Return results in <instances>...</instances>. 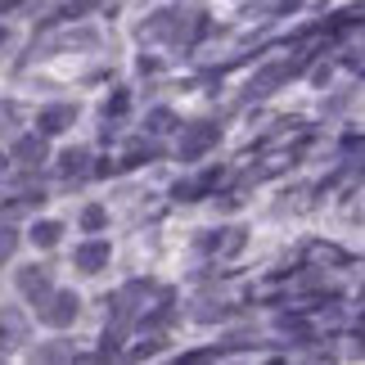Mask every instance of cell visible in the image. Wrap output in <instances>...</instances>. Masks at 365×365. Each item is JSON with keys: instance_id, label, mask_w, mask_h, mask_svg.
Returning <instances> with one entry per match:
<instances>
[{"instance_id": "6da1fadb", "label": "cell", "mask_w": 365, "mask_h": 365, "mask_svg": "<svg viewBox=\"0 0 365 365\" xmlns=\"http://www.w3.org/2000/svg\"><path fill=\"white\" fill-rule=\"evenodd\" d=\"M36 307H41L36 316L46 320L50 329H68V325H77V316H81V298H77L73 289H50Z\"/></svg>"}, {"instance_id": "7a4b0ae2", "label": "cell", "mask_w": 365, "mask_h": 365, "mask_svg": "<svg viewBox=\"0 0 365 365\" xmlns=\"http://www.w3.org/2000/svg\"><path fill=\"white\" fill-rule=\"evenodd\" d=\"M221 145V126L217 122H194L180 131V145H176V158L180 163H199L203 153H212Z\"/></svg>"}, {"instance_id": "3957f363", "label": "cell", "mask_w": 365, "mask_h": 365, "mask_svg": "<svg viewBox=\"0 0 365 365\" xmlns=\"http://www.w3.org/2000/svg\"><path fill=\"white\" fill-rule=\"evenodd\" d=\"M108 257H113V248H108V240H100V235H95V240H86V244H81L77 248V271L81 275H100L104 271V266H108Z\"/></svg>"}, {"instance_id": "277c9868", "label": "cell", "mask_w": 365, "mask_h": 365, "mask_svg": "<svg viewBox=\"0 0 365 365\" xmlns=\"http://www.w3.org/2000/svg\"><path fill=\"white\" fill-rule=\"evenodd\" d=\"M73 122H77V104H46L36 113V131L41 135H63Z\"/></svg>"}, {"instance_id": "5b68a950", "label": "cell", "mask_w": 365, "mask_h": 365, "mask_svg": "<svg viewBox=\"0 0 365 365\" xmlns=\"http://www.w3.org/2000/svg\"><path fill=\"white\" fill-rule=\"evenodd\" d=\"M14 284H19V293L27 302H41L50 293V271L46 266H19V271H14Z\"/></svg>"}, {"instance_id": "8992f818", "label": "cell", "mask_w": 365, "mask_h": 365, "mask_svg": "<svg viewBox=\"0 0 365 365\" xmlns=\"http://www.w3.org/2000/svg\"><path fill=\"white\" fill-rule=\"evenodd\" d=\"M244 235H248V230H240V226H235V230H212V235H203V240H199V248H203V252H221V257H230V252L244 248Z\"/></svg>"}, {"instance_id": "52a82bcc", "label": "cell", "mask_w": 365, "mask_h": 365, "mask_svg": "<svg viewBox=\"0 0 365 365\" xmlns=\"http://www.w3.org/2000/svg\"><path fill=\"white\" fill-rule=\"evenodd\" d=\"M46 140H50V135H41V131L19 135V140H14V163H23V167L46 163Z\"/></svg>"}, {"instance_id": "ba28073f", "label": "cell", "mask_w": 365, "mask_h": 365, "mask_svg": "<svg viewBox=\"0 0 365 365\" xmlns=\"http://www.w3.org/2000/svg\"><path fill=\"white\" fill-rule=\"evenodd\" d=\"M91 149H63L59 153V163H54V167H59V176L63 180H77V176H91Z\"/></svg>"}, {"instance_id": "9c48e42d", "label": "cell", "mask_w": 365, "mask_h": 365, "mask_svg": "<svg viewBox=\"0 0 365 365\" xmlns=\"http://www.w3.org/2000/svg\"><path fill=\"white\" fill-rule=\"evenodd\" d=\"M298 59H289V63H275V68H266V73L257 77V81H252V95H266V91H275V86H284V81L293 77V73H298Z\"/></svg>"}, {"instance_id": "30bf717a", "label": "cell", "mask_w": 365, "mask_h": 365, "mask_svg": "<svg viewBox=\"0 0 365 365\" xmlns=\"http://www.w3.org/2000/svg\"><path fill=\"white\" fill-rule=\"evenodd\" d=\"M27 339V320L14 312V307H0V343H23Z\"/></svg>"}, {"instance_id": "8fae6325", "label": "cell", "mask_w": 365, "mask_h": 365, "mask_svg": "<svg viewBox=\"0 0 365 365\" xmlns=\"http://www.w3.org/2000/svg\"><path fill=\"white\" fill-rule=\"evenodd\" d=\"M27 240H32L36 248H54V244H59L63 240V221H46V217H41V221H32V235H27Z\"/></svg>"}, {"instance_id": "7c38bea8", "label": "cell", "mask_w": 365, "mask_h": 365, "mask_svg": "<svg viewBox=\"0 0 365 365\" xmlns=\"http://www.w3.org/2000/svg\"><path fill=\"white\" fill-rule=\"evenodd\" d=\"M145 131H149V135H167V131H176V113H172V108H153V113L145 118Z\"/></svg>"}, {"instance_id": "4fadbf2b", "label": "cell", "mask_w": 365, "mask_h": 365, "mask_svg": "<svg viewBox=\"0 0 365 365\" xmlns=\"http://www.w3.org/2000/svg\"><path fill=\"white\" fill-rule=\"evenodd\" d=\"M77 221H81V230H91V235H100L108 217H104V207H100V203H91V207H81V217H77Z\"/></svg>"}, {"instance_id": "5bb4252c", "label": "cell", "mask_w": 365, "mask_h": 365, "mask_svg": "<svg viewBox=\"0 0 365 365\" xmlns=\"http://www.w3.org/2000/svg\"><path fill=\"white\" fill-rule=\"evenodd\" d=\"M14 131H19V108L0 100V135H14Z\"/></svg>"}, {"instance_id": "9a60e30c", "label": "cell", "mask_w": 365, "mask_h": 365, "mask_svg": "<svg viewBox=\"0 0 365 365\" xmlns=\"http://www.w3.org/2000/svg\"><path fill=\"white\" fill-rule=\"evenodd\" d=\"M63 343H68V339H63ZM63 343H59V347H41L36 361H50V356H54V361H63V356H73V347H63Z\"/></svg>"}, {"instance_id": "2e32d148", "label": "cell", "mask_w": 365, "mask_h": 365, "mask_svg": "<svg viewBox=\"0 0 365 365\" xmlns=\"http://www.w3.org/2000/svg\"><path fill=\"white\" fill-rule=\"evenodd\" d=\"M14 244H19V235H14V230H5V226H0V262H5V257H9V252H14Z\"/></svg>"}, {"instance_id": "e0dca14e", "label": "cell", "mask_w": 365, "mask_h": 365, "mask_svg": "<svg viewBox=\"0 0 365 365\" xmlns=\"http://www.w3.org/2000/svg\"><path fill=\"white\" fill-rule=\"evenodd\" d=\"M126 104H131V95H126V91H118L113 100H108V108H104V113H126Z\"/></svg>"}, {"instance_id": "ac0fdd59", "label": "cell", "mask_w": 365, "mask_h": 365, "mask_svg": "<svg viewBox=\"0 0 365 365\" xmlns=\"http://www.w3.org/2000/svg\"><path fill=\"white\" fill-rule=\"evenodd\" d=\"M19 5H27V0H0V14H9V9H19Z\"/></svg>"}, {"instance_id": "d6986e66", "label": "cell", "mask_w": 365, "mask_h": 365, "mask_svg": "<svg viewBox=\"0 0 365 365\" xmlns=\"http://www.w3.org/2000/svg\"><path fill=\"white\" fill-rule=\"evenodd\" d=\"M5 41H9V27H5V23H0V50H5Z\"/></svg>"}, {"instance_id": "ffe728a7", "label": "cell", "mask_w": 365, "mask_h": 365, "mask_svg": "<svg viewBox=\"0 0 365 365\" xmlns=\"http://www.w3.org/2000/svg\"><path fill=\"white\" fill-rule=\"evenodd\" d=\"M5 167H9V158H5V153H0V172H5Z\"/></svg>"}]
</instances>
